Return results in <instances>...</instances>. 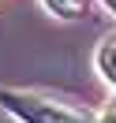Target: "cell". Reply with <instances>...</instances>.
<instances>
[{
    "label": "cell",
    "instance_id": "3957f363",
    "mask_svg": "<svg viewBox=\"0 0 116 123\" xmlns=\"http://www.w3.org/2000/svg\"><path fill=\"white\" fill-rule=\"evenodd\" d=\"M53 15H60V19H79L86 8H90V0H41Z\"/></svg>",
    "mask_w": 116,
    "mask_h": 123
},
{
    "label": "cell",
    "instance_id": "5b68a950",
    "mask_svg": "<svg viewBox=\"0 0 116 123\" xmlns=\"http://www.w3.org/2000/svg\"><path fill=\"white\" fill-rule=\"evenodd\" d=\"M105 4H109V8H112V11H116V0H105Z\"/></svg>",
    "mask_w": 116,
    "mask_h": 123
},
{
    "label": "cell",
    "instance_id": "6da1fadb",
    "mask_svg": "<svg viewBox=\"0 0 116 123\" xmlns=\"http://www.w3.org/2000/svg\"><path fill=\"white\" fill-rule=\"evenodd\" d=\"M0 108L19 123H97V116L86 112L75 101H64L45 90H19L0 86Z\"/></svg>",
    "mask_w": 116,
    "mask_h": 123
},
{
    "label": "cell",
    "instance_id": "7a4b0ae2",
    "mask_svg": "<svg viewBox=\"0 0 116 123\" xmlns=\"http://www.w3.org/2000/svg\"><path fill=\"white\" fill-rule=\"evenodd\" d=\"M97 71H101V78L109 86H116V37H109L97 49Z\"/></svg>",
    "mask_w": 116,
    "mask_h": 123
},
{
    "label": "cell",
    "instance_id": "277c9868",
    "mask_svg": "<svg viewBox=\"0 0 116 123\" xmlns=\"http://www.w3.org/2000/svg\"><path fill=\"white\" fill-rule=\"evenodd\" d=\"M97 123H116V97H112V101L105 105V112L97 116Z\"/></svg>",
    "mask_w": 116,
    "mask_h": 123
}]
</instances>
